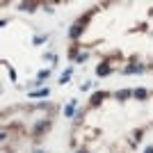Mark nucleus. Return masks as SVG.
Masks as SVG:
<instances>
[{
    "instance_id": "nucleus-1",
    "label": "nucleus",
    "mask_w": 153,
    "mask_h": 153,
    "mask_svg": "<svg viewBox=\"0 0 153 153\" xmlns=\"http://www.w3.org/2000/svg\"><path fill=\"white\" fill-rule=\"evenodd\" d=\"M48 128H51V119H41V121L34 126V137H41V135H44Z\"/></svg>"
},
{
    "instance_id": "nucleus-2",
    "label": "nucleus",
    "mask_w": 153,
    "mask_h": 153,
    "mask_svg": "<svg viewBox=\"0 0 153 153\" xmlns=\"http://www.w3.org/2000/svg\"><path fill=\"white\" fill-rule=\"evenodd\" d=\"M108 96H110L108 91H96V94L89 98V103H91V105L96 108V105H101V103H103V98H108Z\"/></svg>"
},
{
    "instance_id": "nucleus-3",
    "label": "nucleus",
    "mask_w": 153,
    "mask_h": 153,
    "mask_svg": "<svg viewBox=\"0 0 153 153\" xmlns=\"http://www.w3.org/2000/svg\"><path fill=\"white\" fill-rule=\"evenodd\" d=\"M110 73H112V66H110L108 62H103V64L96 66V76H110Z\"/></svg>"
},
{
    "instance_id": "nucleus-4",
    "label": "nucleus",
    "mask_w": 153,
    "mask_h": 153,
    "mask_svg": "<svg viewBox=\"0 0 153 153\" xmlns=\"http://www.w3.org/2000/svg\"><path fill=\"white\" fill-rule=\"evenodd\" d=\"M142 71H146V66H142V64H130L123 69V73H142Z\"/></svg>"
},
{
    "instance_id": "nucleus-5",
    "label": "nucleus",
    "mask_w": 153,
    "mask_h": 153,
    "mask_svg": "<svg viewBox=\"0 0 153 153\" xmlns=\"http://www.w3.org/2000/svg\"><path fill=\"white\" fill-rule=\"evenodd\" d=\"M48 76H51V69H44V71H39V73H37V85H41L44 80H48Z\"/></svg>"
},
{
    "instance_id": "nucleus-6",
    "label": "nucleus",
    "mask_w": 153,
    "mask_h": 153,
    "mask_svg": "<svg viewBox=\"0 0 153 153\" xmlns=\"http://www.w3.org/2000/svg\"><path fill=\"white\" fill-rule=\"evenodd\" d=\"M51 94V89L46 87V89H37V91H30V98H39V96H48Z\"/></svg>"
},
{
    "instance_id": "nucleus-7",
    "label": "nucleus",
    "mask_w": 153,
    "mask_h": 153,
    "mask_svg": "<svg viewBox=\"0 0 153 153\" xmlns=\"http://www.w3.org/2000/svg\"><path fill=\"white\" fill-rule=\"evenodd\" d=\"M64 114H66V117H73V114H76V101H71L69 105L64 108Z\"/></svg>"
},
{
    "instance_id": "nucleus-8",
    "label": "nucleus",
    "mask_w": 153,
    "mask_h": 153,
    "mask_svg": "<svg viewBox=\"0 0 153 153\" xmlns=\"http://www.w3.org/2000/svg\"><path fill=\"white\" fill-rule=\"evenodd\" d=\"M21 9H23V12H34V9H37V2H23V5H21Z\"/></svg>"
},
{
    "instance_id": "nucleus-9",
    "label": "nucleus",
    "mask_w": 153,
    "mask_h": 153,
    "mask_svg": "<svg viewBox=\"0 0 153 153\" xmlns=\"http://www.w3.org/2000/svg\"><path fill=\"white\" fill-rule=\"evenodd\" d=\"M117 101H123V98H130L133 96V91H128V89H123V91H117Z\"/></svg>"
},
{
    "instance_id": "nucleus-10",
    "label": "nucleus",
    "mask_w": 153,
    "mask_h": 153,
    "mask_svg": "<svg viewBox=\"0 0 153 153\" xmlns=\"http://www.w3.org/2000/svg\"><path fill=\"white\" fill-rule=\"evenodd\" d=\"M71 73H73V69H66V71L62 73V78H59V82L66 85V82H69V78H71Z\"/></svg>"
},
{
    "instance_id": "nucleus-11",
    "label": "nucleus",
    "mask_w": 153,
    "mask_h": 153,
    "mask_svg": "<svg viewBox=\"0 0 153 153\" xmlns=\"http://www.w3.org/2000/svg\"><path fill=\"white\" fill-rule=\"evenodd\" d=\"M133 96H135V98H140V101H144V98H146L149 94H146L144 89H135V91H133Z\"/></svg>"
},
{
    "instance_id": "nucleus-12",
    "label": "nucleus",
    "mask_w": 153,
    "mask_h": 153,
    "mask_svg": "<svg viewBox=\"0 0 153 153\" xmlns=\"http://www.w3.org/2000/svg\"><path fill=\"white\" fill-rule=\"evenodd\" d=\"M142 135H144V130H135V135H133V144H140V142H142Z\"/></svg>"
},
{
    "instance_id": "nucleus-13",
    "label": "nucleus",
    "mask_w": 153,
    "mask_h": 153,
    "mask_svg": "<svg viewBox=\"0 0 153 153\" xmlns=\"http://www.w3.org/2000/svg\"><path fill=\"white\" fill-rule=\"evenodd\" d=\"M87 57H89L87 53H80V55H78L76 59H73V62H76V64H82V62H85V59H87Z\"/></svg>"
},
{
    "instance_id": "nucleus-14",
    "label": "nucleus",
    "mask_w": 153,
    "mask_h": 153,
    "mask_svg": "<svg viewBox=\"0 0 153 153\" xmlns=\"http://www.w3.org/2000/svg\"><path fill=\"white\" fill-rule=\"evenodd\" d=\"M44 41H46V34H39V37H34V46L44 44Z\"/></svg>"
},
{
    "instance_id": "nucleus-15",
    "label": "nucleus",
    "mask_w": 153,
    "mask_h": 153,
    "mask_svg": "<svg viewBox=\"0 0 153 153\" xmlns=\"http://www.w3.org/2000/svg\"><path fill=\"white\" fill-rule=\"evenodd\" d=\"M7 69H9V78H12V80H16V71H14L9 64H7Z\"/></svg>"
},
{
    "instance_id": "nucleus-16",
    "label": "nucleus",
    "mask_w": 153,
    "mask_h": 153,
    "mask_svg": "<svg viewBox=\"0 0 153 153\" xmlns=\"http://www.w3.org/2000/svg\"><path fill=\"white\" fill-rule=\"evenodd\" d=\"M89 87H91V82H82V85H80V89H82V91H87Z\"/></svg>"
},
{
    "instance_id": "nucleus-17",
    "label": "nucleus",
    "mask_w": 153,
    "mask_h": 153,
    "mask_svg": "<svg viewBox=\"0 0 153 153\" xmlns=\"http://www.w3.org/2000/svg\"><path fill=\"white\" fill-rule=\"evenodd\" d=\"M146 153H153V146H149V149H146Z\"/></svg>"
},
{
    "instance_id": "nucleus-18",
    "label": "nucleus",
    "mask_w": 153,
    "mask_h": 153,
    "mask_svg": "<svg viewBox=\"0 0 153 153\" xmlns=\"http://www.w3.org/2000/svg\"><path fill=\"white\" fill-rule=\"evenodd\" d=\"M76 153H87V151H76Z\"/></svg>"
},
{
    "instance_id": "nucleus-19",
    "label": "nucleus",
    "mask_w": 153,
    "mask_h": 153,
    "mask_svg": "<svg viewBox=\"0 0 153 153\" xmlns=\"http://www.w3.org/2000/svg\"><path fill=\"white\" fill-rule=\"evenodd\" d=\"M34 153H44V151H34Z\"/></svg>"
}]
</instances>
